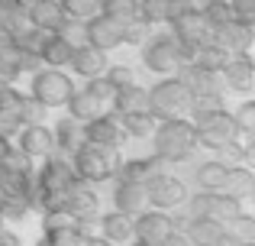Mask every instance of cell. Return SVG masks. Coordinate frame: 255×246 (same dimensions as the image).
Returning a JSON list of instances; mask_svg holds the SVG:
<instances>
[{"label": "cell", "mask_w": 255, "mask_h": 246, "mask_svg": "<svg viewBox=\"0 0 255 246\" xmlns=\"http://www.w3.org/2000/svg\"><path fill=\"white\" fill-rule=\"evenodd\" d=\"M171 234H174V217L165 214V211L149 208L145 214H139L136 221H132V237L142 246H165Z\"/></svg>", "instance_id": "30bf717a"}, {"label": "cell", "mask_w": 255, "mask_h": 246, "mask_svg": "<svg viewBox=\"0 0 255 246\" xmlns=\"http://www.w3.org/2000/svg\"><path fill=\"white\" fill-rule=\"evenodd\" d=\"M107 81L113 84L117 91H123V88H129V84H136V75H132V68H126V65H113V68H107Z\"/></svg>", "instance_id": "60d3db41"}, {"label": "cell", "mask_w": 255, "mask_h": 246, "mask_svg": "<svg viewBox=\"0 0 255 246\" xmlns=\"http://www.w3.org/2000/svg\"><path fill=\"white\" fill-rule=\"evenodd\" d=\"M0 246H19V240L13 234H0Z\"/></svg>", "instance_id": "816d5d0a"}, {"label": "cell", "mask_w": 255, "mask_h": 246, "mask_svg": "<svg viewBox=\"0 0 255 246\" xmlns=\"http://www.w3.org/2000/svg\"><path fill=\"white\" fill-rule=\"evenodd\" d=\"M6 208V195H3V185H0V211Z\"/></svg>", "instance_id": "f5cc1de1"}, {"label": "cell", "mask_w": 255, "mask_h": 246, "mask_svg": "<svg viewBox=\"0 0 255 246\" xmlns=\"http://www.w3.org/2000/svg\"><path fill=\"white\" fill-rule=\"evenodd\" d=\"M220 78H223L233 91L255 88V58L249 52H246V55H230L226 65H223V71H220Z\"/></svg>", "instance_id": "2e32d148"}, {"label": "cell", "mask_w": 255, "mask_h": 246, "mask_svg": "<svg viewBox=\"0 0 255 246\" xmlns=\"http://www.w3.org/2000/svg\"><path fill=\"white\" fill-rule=\"evenodd\" d=\"M243 165L249 172H255V139H249V143L243 146Z\"/></svg>", "instance_id": "f6af8a7d"}, {"label": "cell", "mask_w": 255, "mask_h": 246, "mask_svg": "<svg viewBox=\"0 0 255 246\" xmlns=\"http://www.w3.org/2000/svg\"><path fill=\"white\" fill-rule=\"evenodd\" d=\"M52 136H55V149L62 152V156H75L78 149L84 146V123L71 120V117H65V120L55 123V130H52Z\"/></svg>", "instance_id": "7402d4cb"}, {"label": "cell", "mask_w": 255, "mask_h": 246, "mask_svg": "<svg viewBox=\"0 0 255 246\" xmlns=\"http://www.w3.org/2000/svg\"><path fill=\"white\" fill-rule=\"evenodd\" d=\"M145 198H149L152 211H174V208H184L191 195H187L181 178L168 175V172H158L155 178L145 182Z\"/></svg>", "instance_id": "ba28073f"}, {"label": "cell", "mask_w": 255, "mask_h": 246, "mask_svg": "<svg viewBox=\"0 0 255 246\" xmlns=\"http://www.w3.org/2000/svg\"><path fill=\"white\" fill-rule=\"evenodd\" d=\"M16 130H19V123H16V120H10V117H3V114H0V139L13 136Z\"/></svg>", "instance_id": "bcb514c9"}, {"label": "cell", "mask_w": 255, "mask_h": 246, "mask_svg": "<svg viewBox=\"0 0 255 246\" xmlns=\"http://www.w3.org/2000/svg\"><path fill=\"white\" fill-rule=\"evenodd\" d=\"M142 26L149 23H171V0H139Z\"/></svg>", "instance_id": "836d02e7"}, {"label": "cell", "mask_w": 255, "mask_h": 246, "mask_svg": "<svg viewBox=\"0 0 255 246\" xmlns=\"http://www.w3.org/2000/svg\"><path fill=\"white\" fill-rule=\"evenodd\" d=\"M165 246H194L191 240H187V234H178V230H174V234L168 237V243Z\"/></svg>", "instance_id": "c3c4849f"}, {"label": "cell", "mask_w": 255, "mask_h": 246, "mask_svg": "<svg viewBox=\"0 0 255 246\" xmlns=\"http://www.w3.org/2000/svg\"><path fill=\"white\" fill-rule=\"evenodd\" d=\"M19 58H23V55H19L16 42H13L10 49H3V52H0V81H3V84L10 81V78H16L19 71H23V65H19Z\"/></svg>", "instance_id": "74e56055"}, {"label": "cell", "mask_w": 255, "mask_h": 246, "mask_svg": "<svg viewBox=\"0 0 255 246\" xmlns=\"http://www.w3.org/2000/svg\"><path fill=\"white\" fill-rule=\"evenodd\" d=\"M233 19H239V23L255 29V0H236L233 3Z\"/></svg>", "instance_id": "7bdbcfd3"}, {"label": "cell", "mask_w": 255, "mask_h": 246, "mask_svg": "<svg viewBox=\"0 0 255 246\" xmlns=\"http://www.w3.org/2000/svg\"><path fill=\"white\" fill-rule=\"evenodd\" d=\"M181 81H184V88L191 91V97H200V94H220L217 91V78L213 71H204L200 65H187L184 71H181Z\"/></svg>", "instance_id": "f1b7e54d"}, {"label": "cell", "mask_w": 255, "mask_h": 246, "mask_svg": "<svg viewBox=\"0 0 255 246\" xmlns=\"http://www.w3.org/2000/svg\"><path fill=\"white\" fill-rule=\"evenodd\" d=\"M113 114H117V117L152 114V110H149V88H142V84H129V88L117 91V97H113Z\"/></svg>", "instance_id": "ffe728a7"}, {"label": "cell", "mask_w": 255, "mask_h": 246, "mask_svg": "<svg viewBox=\"0 0 255 246\" xmlns=\"http://www.w3.org/2000/svg\"><path fill=\"white\" fill-rule=\"evenodd\" d=\"M71 68L91 81V78H100V75H104L107 58H104V52H97L94 45L84 42V45H75V52H71Z\"/></svg>", "instance_id": "cb8c5ba5"}, {"label": "cell", "mask_w": 255, "mask_h": 246, "mask_svg": "<svg viewBox=\"0 0 255 246\" xmlns=\"http://www.w3.org/2000/svg\"><path fill=\"white\" fill-rule=\"evenodd\" d=\"M6 159H10V146H6V139H0V169L6 165Z\"/></svg>", "instance_id": "f907efd6"}, {"label": "cell", "mask_w": 255, "mask_h": 246, "mask_svg": "<svg viewBox=\"0 0 255 246\" xmlns=\"http://www.w3.org/2000/svg\"><path fill=\"white\" fill-rule=\"evenodd\" d=\"M100 240H104L107 246H129V243H136V237H132V217L120 214V211L104 214L100 217Z\"/></svg>", "instance_id": "ac0fdd59"}, {"label": "cell", "mask_w": 255, "mask_h": 246, "mask_svg": "<svg viewBox=\"0 0 255 246\" xmlns=\"http://www.w3.org/2000/svg\"><path fill=\"white\" fill-rule=\"evenodd\" d=\"M194 130H197V146H207V149H213V152H220L223 146L236 143V136H239L236 120H233L230 110H217L213 117L194 123Z\"/></svg>", "instance_id": "9c48e42d"}, {"label": "cell", "mask_w": 255, "mask_h": 246, "mask_svg": "<svg viewBox=\"0 0 255 246\" xmlns=\"http://www.w3.org/2000/svg\"><path fill=\"white\" fill-rule=\"evenodd\" d=\"M210 42L217 45L220 52H226V55H246L255 45V29L246 26V23H239V19H230V23H223V26H213Z\"/></svg>", "instance_id": "8fae6325"}, {"label": "cell", "mask_w": 255, "mask_h": 246, "mask_svg": "<svg viewBox=\"0 0 255 246\" xmlns=\"http://www.w3.org/2000/svg\"><path fill=\"white\" fill-rule=\"evenodd\" d=\"M152 146H155V156L162 162H181V159H187L197 149V130L184 117L165 120V123H158L155 136H152Z\"/></svg>", "instance_id": "7a4b0ae2"}, {"label": "cell", "mask_w": 255, "mask_h": 246, "mask_svg": "<svg viewBox=\"0 0 255 246\" xmlns=\"http://www.w3.org/2000/svg\"><path fill=\"white\" fill-rule=\"evenodd\" d=\"M126 136H136V139H152L158 130V120L152 114H132V117H120Z\"/></svg>", "instance_id": "4dcf8cb0"}, {"label": "cell", "mask_w": 255, "mask_h": 246, "mask_svg": "<svg viewBox=\"0 0 255 246\" xmlns=\"http://www.w3.org/2000/svg\"><path fill=\"white\" fill-rule=\"evenodd\" d=\"M62 208L68 211L75 221H84V217H97V195H94L91 188H84V185L78 182L75 188L68 191V198H65Z\"/></svg>", "instance_id": "d4e9b609"}, {"label": "cell", "mask_w": 255, "mask_h": 246, "mask_svg": "<svg viewBox=\"0 0 255 246\" xmlns=\"http://www.w3.org/2000/svg\"><path fill=\"white\" fill-rule=\"evenodd\" d=\"M239 214H243V204L226 198L223 191H213V195L197 191V195L187 198V217H191V221H217V224L226 227V224L236 221Z\"/></svg>", "instance_id": "8992f818"}, {"label": "cell", "mask_w": 255, "mask_h": 246, "mask_svg": "<svg viewBox=\"0 0 255 246\" xmlns=\"http://www.w3.org/2000/svg\"><path fill=\"white\" fill-rule=\"evenodd\" d=\"M104 13L113 16L120 26L142 23V16H139V0H104Z\"/></svg>", "instance_id": "f546056e"}, {"label": "cell", "mask_w": 255, "mask_h": 246, "mask_svg": "<svg viewBox=\"0 0 255 246\" xmlns=\"http://www.w3.org/2000/svg\"><path fill=\"white\" fill-rule=\"evenodd\" d=\"M255 191V172H249L246 165H239V169H230V175H226L223 182V195L233 198V201H249Z\"/></svg>", "instance_id": "484cf974"}, {"label": "cell", "mask_w": 255, "mask_h": 246, "mask_svg": "<svg viewBox=\"0 0 255 246\" xmlns=\"http://www.w3.org/2000/svg\"><path fill=\"white\" fill-rule=\"evenodd\" d=\"M84 36H87V45H94L97 52H110V49H117V45H123L126 26H120L113 16H107V13L100 10L94 19L84 23Z\"/></svg>", "instance_id": "7c38bea8"}, {"label": "cell", "mask_w": 255, "mask_h": 246, "mask_svg": "<svg viewBox=\"0 0 255 246\" xmlns=\"http://www.w3.org/2000/svg\"><path fill=\"white\" fill-rule=\"evenodd\" d=\"M78 185V175L75 169H71V159H55L49 156V162L42 165V172H39L36 178V201L42 204L45 211H55L65 204V198H68V191Z\"/></svg>", "instance_id": "6da1fadb"}, {"label": "cell", "mask_w": 255, "mask_h": 246, "mask_svg": "<svg viewBox=\"0 0 255 246\" xmlns=\"http://www.w3.org/2000/svg\"><path fill=\"white\" fill-rule=\"evenodd\" d=\"M71 52H75V42L62 32H45V42H42V52L39 58L45 62V68H58L62 65H71Z\"/></svg>", "instance_id": "44dd1931"}, {"label": "cell", "mask_w": 255, "mask_h": 246, "mask_svg": "<svg viewBox=\"0 0 255 246\" xmlns=\"http://www.w3.org/2000/svg\"><path fill=\"white\" fill-rule=\"evenodd\" d=\"M75 246H107L100 237H78V243Z\"/></svg>", "instance_id": "681fc988"}, {"label": "cell", "mask_w": 255, "mask_h": 246, "mask_svg": "<svg viewBox=\"0 0 255 246\" xmlns=\"http://www.w3.org/2000/svg\"><path fill=\"white\" fill-rule=\"evenodd\" d=\"M217 110H226V107H223V97H220V94H200V97H191V123L207 120V117H213Z\"/></svg>", "instance_id": "d590c367"}, {"label": "cell", "mask_w": 255, "mask_h": 246, "mask_svg": "<svg viewBox=\"0 0 255 246\" xmlns=\"http://www.w3.org/2000/svg\"><path fill=\"white\" fill-rule=\"evenodd\" d=\"M84 91L94 97V101H100L104 107H113V97H117V88H113V84L107 81L104 75H100V78H91V81L84 84Z\"/></svg>", "instance_id": "f35d334b"}, {"label": "cell", "mask_w": 255, "mask_h": 246, "mask_svg": "<svg viewBox=\"0 0 255 246\" xmlns=\"http://www.w3.org/2000/svg\"><path fill=\"white\" fill-rule=\"evenodd\" d=\"M42 114H45V107H39L32 97L23 101V126H39L42 123Z\"/></svg>", "instance_id": "ee69618b"}, {"label": "cell", "mask_w": 255, "mask_h": 246, "mask_svg": "<svg viewBox=\"0 0 255 246\" xmlns=\"http://www.w3.org/2000/svg\"><path fill=\"white\" fill-rule=\"evenodd\" d=\"M123 139H126V133H123V123H120L117 114H104V117H97V120H91L84 126V143L107 146V149H120Z\"/></svg>", "instance_id": "4fadbf2b"}, {"label": "cell", "mask_w": 255, "mask_h": 246, "mask_svg": "<svg viewBox=\"0 0 255 246\" xmlns=\"http://www.w3.org/2000/svg\"><path fill=\"white\" fill-rule=\"evenodd\" d=\"M181 234H187V240L194 246H223L226 243V227L217 221H191L187 217V227Z\"/></svg>", "instance_id": "603a6c76"}, {"label": "cell", "mask_w": 255, "mask_h": 246, "mask_svg": "<svg viewBox=\"0 0 255 246\" xmlns=\"http://www.w3.org/2000/svg\"><path fill=\"white\" fill-rule=\"evenodd\" d=\"M249 204H252V208H255V191H252V198H249Z\"/></svg>", "instance_id": "db71d44e"}, {"label": "cell", "mask_w": 255, "mask_h": 246, "mask_svg": "<svg viewBox=\"0 0 255 246\" xmlns=\"http://www.w3.org/2000/svg\"><path fill=\"white\" fill-rule=\"evenodd\" d=\"M42 230H45V237H52V234H78V221L65 208H55V211H45Z\"/></svg>", "instance_id": "1f68e13d"}, {"label": "cell", "mask_w": 255, "mask_h": 246, "mask_svg": "<svg viewBox=\"0 0 255 246\" xmlns=\"http://www.w3.org/2000/svg\"><path fill=\"white\" fill-rule=\"evenodd\" d=\"M104 114H107V107L100 101H94L84 88L71 94V101H68V117H71V120H78V123L87 126L91 120H97V117H104Z\"/></svg>", "instance_id": "83f0119b"}, {"label": "cell", "mask_w": 255, "mask_h": 246, "mask_svg": "<svg viewBox=\"0 0 255 246\" xmlns=\"http://www.w3.org/2000/svg\"><path fill=\"white\" fill-rule=\"evenodd\" d=\"M149 110L158 123L165 120H178L184 110H191V91L184 88L178 75L174 78H162L155 88L149 91Z\"/></svg>", "instance_id": "277c9868"}, {"label": "cell", "mask_w": 255, "mask_h": 246, "mask_svg": "<svg viewBox=\"0 0 255 246\" xmlns=\"http://www.w3.org/2000/svg\"><path fill=\"white\" fill-rule=\"evenodd\" d=\"M19 152L26 159H49L55 152V136H52L49 126H23L19 133Z\"/></svg>", "instance_id": "9a60e30c"}, {"label": "cell", "mask_w": 255, "mask_h": 246, "mask_svg": "<svg viewBox=\"0 0 255 246\" xmlns=\"http://www.w3.org/2000/svg\"><path fill=\"white\" fill-rule=\"evenodd\" d=\"M217 162H223L226 169H239V165H243V146H239V143L223 146V149L217 152Z\"/></svg>", "instance_id": "b9f144b4"}, {"label": "cell", "mask_w": 255, "mask_h": 246, "mask_svg": "<svg viewBox=\"0 0 255 246\" xmlns=\"http://www.w3.org/2000/svg\"><path fill=\"white\" fill-rule=\"evenodd\" d=\"M226 175H230V169H226L223 162H217V159H210V162L197 165V172H194V185H197L204 195H213V191H223Z\"/></svg>", "instance_id": "4316f807"}, {"label": "cell", "mask_w": 255, "mask_h": 246, "mask_svg": "<svg viewBox=\"0 0 255 246\" xmlns=\"http://www.w3.org/2000/svg\"><path fill=\"white\" fill-rule=\"evenodd\" d=\"M113 204H117L120 214L132 217L136 221L139 214L149 211V198H145V185H132V182H117V191H113Z\"/></svg>", "instance_id": "e0dca14e"}, {"label": "cell", "mask_w": 255, "mask_h": 246, "mask_svg": "<svg viewBox=\"0 0 255 246\" xmlns=\"http://www.w3.org/2000/svg\"><path fill=\"white\" fill-rule=\"evenodd\" d=\"M162 159L149 156V159H123L117 169V182H132V185H145L149 178H155L162 172Z\"/></svg>", "instance_id": "d6986e66"}, {"label": "cell", "mask_w": 255, "mask_h": 246, "mask_svg": "<svg viewBox=\"0 0 255 246\" xmlns=\"http://www.w3.org/2000/svg\"><path fill=\"white\" fill-rule=\"evenodd\" d=\"M62 10L68 16V23H78V19L87 23L104 10V0H62Z\"/></svg>", "instance_id": "d6a6232c"}, {"label": "cell", "mask_w": 255, "mask_h": 246, "mask_svg": "<svg viewBox=\"0 0 255 246\" xmlns=\"http://www.w3.org/2000/svg\"><path fill=\"white\" fill-rule=\"evenodd\" d=\"M71 94H75V84L65 71L58 68H39L32 75V101L39 107L52 110V107H68Z\"/></svg>", "instance_id": "5b68a950"}, {"label": "cell", "mask_w": 255, "mask_h": 246, "mask_svg": "<svg viewBox=\"0 0 255 246\" xmlns=\"http://www.w3.org/2000/svg\"><path fill=\"white\" fill-rule=\"evenodd\" d=\"M142 29H145L142 23H132V26H126V36H123V42H142Z\"/></svg>", "instance_id": "7dc6e473"}, {"label": "cell", "mask_w": 255, "mask_h": 246, "mask_svg": "<svg viewBox=\"0 0 255 246\" xmlns=\"http://www.w3.org/2000/svg\"><path fill=\"white\" fill-rule=\"evenodd\" d=\"M233 120H236V130L243 133V136L255 139V101H243L236 107V114H233Z\"/></svg>", "instance_id": "ab89813d"}, {"label": "cell", "mask_w": 255, "mask_h": 246, "mask_svg": "<svg viewBox=\"0 0 255 246\" xmlns=\"http://www.w3.org/2000/svg\"><path fill=\"white\" fill-rule=\"evenodd\" d=\"M142 62H145V68L155 71V75L174 78V71L184 65V52H181V45H178L174 36H152V39H145V45H142Z\"/></svg>", "instance_id": "52a82bcc"}, {"label": "cell", "mask_w": 255, "mask_h": 246, "mask_svg": "<svg viewBox=\"0 0 255 246\" xmlns=\"http://www.w3.org/2000/svg\"><path fill=\"white\" fill-rule=\"evenodd\" d=\"M120 162H123V159L117 156V149L94 146V143H84L81 149L71 156V169H75L78 182H107V178H117Z\"/></svg>", "instance_id": "3957f363"}, {"label": "cell", "mask_w": 255, "mask_h": 246, "mask_svg": "<svg viewBox=\"0 0 255 246\" xmlns=\"http://www.w3.org/2000/svg\"><path fill=\"white\" fill-rule=\"evenodd\" d=\"M252 49H255V45H252Z\"/></svg>", "instance_id": "11a10c76"}, {"label": "cell", "mask_w": 255, "mask_h": 246, "mask_svg": "<svg viewBox=\"0 0 255 246\" xmlns=\"http://www.w3.org/2000/svg\"><path fill=\"white\" fill-rule=\"evenodd\" d=\"M29 16H32V26L42 32H62L68 29V16H65L62 3H55V0H36V3H29Z\"/></svg>", "instance_id": "5bb4252c"}, {"label": "cell", "mask_w": 255, "mask_h": 246, "mask_svg": "<svg viewBox=\"0 0 255 246\" xmlns=\"http://www.w3.org/2000/svg\"><path fill=\"white\" fill-rule=\"evenodd\" d=\"M23 101L26 97L19 94V91H13L10 84H0V114L16 120L19 126H23Z\"/></svg>", "instance_id": "e575fe53"}, {"label": "cell", "mask_w": 255, "mask_h": 246, "mask_svg": "<svg viewBox=\"0 0 255 246\" xmlns=\"http://www.w3.org/2000/svg\"><path fill=\"white\" fill-rule=\"evenodd\" d=\"M226 237L233 243H255V214H239L226 224Z\"/></svg>", "instance_id": "8d00e7d4"}]
</instances>
